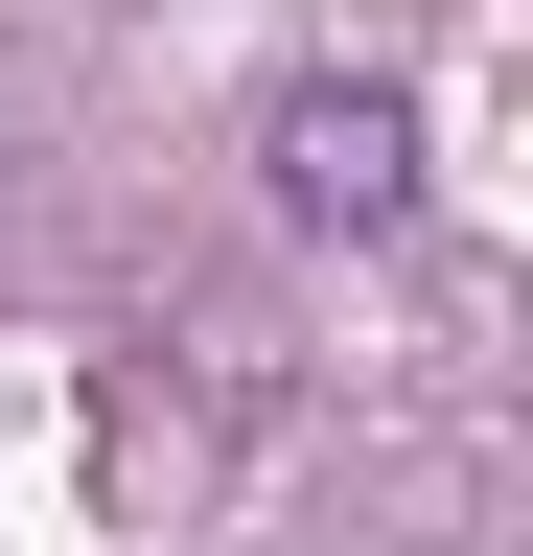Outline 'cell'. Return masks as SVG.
<instances>
[{
	"mask_svg": "<svg viewBox=\"0 0 533 556\" xmlns=\"http://www.w3.org/2000/svg\"><path fill=\"white\" fill-rule=\"evenodd\" d=\"M279 208L302 232H394V208H418V93H279Z\"/></svg>",
	"mask_w": 533,
	"mask_h": 556,
	"instance_id": "6da1fadb",
	"label": "cell"
}]
</instances>
